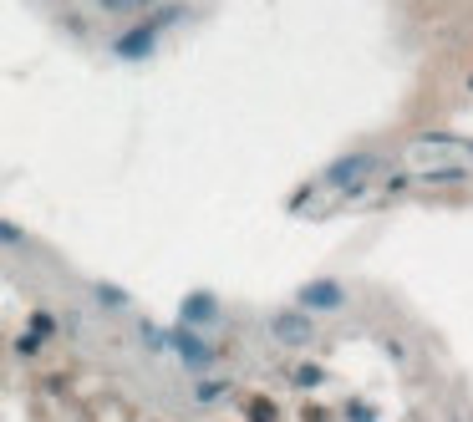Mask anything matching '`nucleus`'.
Returning <instances> with one entry per match:
<instances>
[{
	"mask_svg": "<svg viewBox=\"0 0 473 422\" xmlns=\"http://www.w3.org/2000/svg\"><path fill=\"white\" fill-rule=\"evenodd\" d=\"M280 336H290V341H306L311 326H306V321H280Z\"/></svg>",
	"mask_w": 473,
	"mask_h": 422,
	"instance_id": "1",
	"label": "nucleus"
},
{
	"mask_svg": "<svg viewBox=\"0 0 473 422\" xmlns=\"http://www.w3.org/2000/svg\"><path fill=\"white\" fill-rule=\"evenodd\" d=\"M107 11H127V6H143V0H102Z\"/></svg>",
	"mask_w": 473,
	"mask_h": 422,
	"instance_id": "2",
	"label": "nucleus"
}]
</instances>
